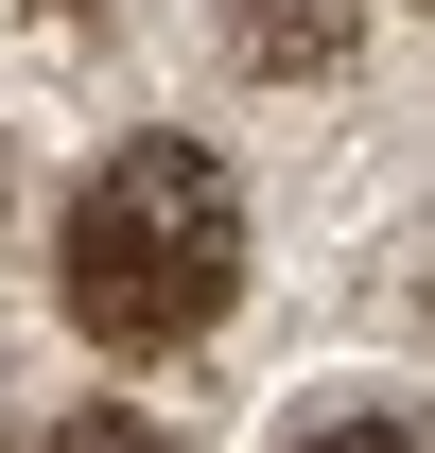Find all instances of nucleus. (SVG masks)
Returning <instances> with one entry per match:
<instances>
[{
    "mask_svg": "<svg viewBox=\"0 0 435 453\" xmlns=\"http://www.w3.org/2000/svg\"><path fill=\"white\" fill-rule=\"evenodd\" d=\"M53 296L70 332L122 349V366H157V349H210L226 296H244V192H226L210 140H122L53 226Z\"/></svg>",
    "mask_w": 435,
    "mask_h": 453,
    "instance_id": "obj_1",
    "label": "nucleus"
},
{
    "mask_svg": "<svg viewBox=\"0 0 435 453\" xmlns=\"http://www.w3.org/2000/svg\"><path fill=\"white\" fill-rule=\"evenodd\" d=\"M244 70H348V0H244Z\"/></svg>",
    "mask_w": 435,
    "mask_h": 453,
    "instance_id": "obj_2",
    "label": "nucleus"
},
{
    "mask_svg": "<svg viewBox=\"0 0 435 453\" xmlns=\"http://www.w3.org/2000/svg\"><path fill=\"white\" fill-rule=\"evenodd\" d=\"M296 453H435L418 418H383V401H348V418H296Z\"/></svg>",
    "mask_w": 435,
    "mask_h": 453,
    "instance_id": "obj_4",
    "label": "nucleus"
},
{
    "mask_svg": "<svg viewBox=\"0 0 435 453\" xmlns=\"http://www.w3.org/2000/svg\"><path fill=\"white\" fill-rule=\"evenodd\" d=\"M35 453H174V418H140V401H70Z\"/></svg>",
    "mask_w": 435,
    "mask_h": 453,
    "instance_id": "obj_3",
    "label": "nucleus"
}]
</instances>
